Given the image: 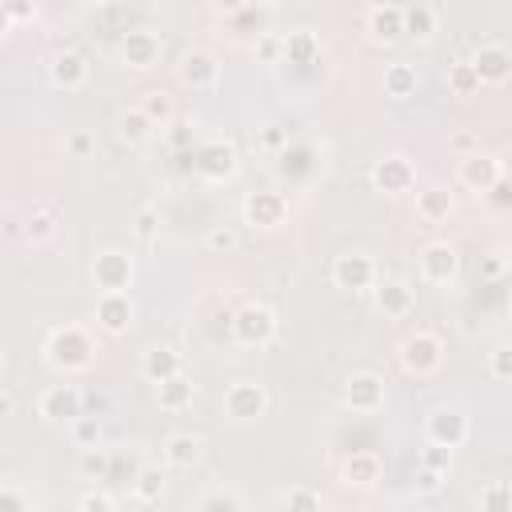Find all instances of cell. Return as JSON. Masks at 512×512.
I'll use <instances>...</instances> for the list:
<instances>
[{
  "label": "cell",
  "instance_id": "cell-14",
  "mask_svg": "<svg viewBox=\"0 0 512 512\" xmlns=\"http://www.w3.org/2000/svg\"><path fill=\"white\" fill-rule=\"evenodd\" d=\"M92 320H96V328L104 336H124L132 328V320H136V304H132L128 292H104L92 304Z\"/></svg>",
  "mask_w": 512,
  "mask_h": 512
},
{
  "label": "cell",
  "instance_id": "cell-45",
  "mask_svg": "<svg viewBox=\"0 0 512 512\" xmlns=\"http://www.w3.org/2000/svg\"><path fill=\"white\" fill-rule=\"evenodd\" d=\"M444 480H448L444 472H432V468H420V472H416V492H420V496H436V492L444 488Z\"/></svg>",
  "mask_w": 512,
  "mask_h": 512
},
{
  "label": "cell",
  "instance_id": "cell-27",
  "mask_svg": "<svg viewBox=\"0 0 512 512\" xmlns=\"http://www.w3.org/2000/svg\"><path fill=\"white\" fill-rule=\"evenodd\" d=\"M416 88H420V72H416V64H408V60H392V64L384 68V96H388V100L404 104V100L416 96Z\"/></svg>",
  "mask_w": 512,
  "mask_h": 512
},
{
  "label": "cell",
  "instance_id": "cell-20",
  "mask_svg": "<svg viewBox=\"0 0 512 512\" xmlns=\"http://www.w3.org/2000/svg\"><path fill=\"white\" fill-rule=\"evenodd\" d=\"M364 32L376 44H396L404 36V4H372L364 12Z\"/></svg>",
  "mask_w": 512,
  "mask_h": 512
},
{
  "label": "cell",
  "instance_id": "cell-50",
  "mask_svg": "<svg viewBox=\"0 0 512 512\" xmlns=\"http://www.w3.org/2000/svg\"><path fill=\"white\" fill-rule=\"evenodd\" d=\"M452 148H460L464 156H472V152H480V148H476V136H472V132H456V136H452Z\"/></svg>",
  "mask_w": 512,
  "mask_h": 512
},
{
  "label": "cell",
  "instance_id": "cell-30",
  "mask_svg": "<svg viewBox=\"0 0 512 512\" xmlns=\"http://www.w3.org/2000/svg\"><path fill=\"white\" fill-rule=\"evenodd\" d=\"M136 108H140L156 128H168V124L176 120V100H172L164 88H148V92H140Z\"/></svg>",
  "mask_w": 512,
  "mask_h": 512
},
{
  "label": "cell",
  "instance_id": "cell-40",
  "mask_svg": "<svg viewBox=\"0 0 512 512\" xmlns=\"http://www.w3.org/2000/svg\"><path fill=\"white\" fill-rule=\"evenodd\" d=\"M72 440H76V448H96L100 444V420L96 416H80L76 424H72Z\"/></svg>",
  "mask_w": 512,
  "mask_h": 512
},
{
  "label": "cell",
  "instance_id": "cell-7",
  "mask_svg": "<svg viewBox=\"0 0 512 512\" xmlns=\"http://www.w3.org/2000/svg\"><path fill=\"white\" fill-rule=\"evenodd\" d=\"M36 412H40V420H48V424H76L80 416H84V392L76 388V384H48L44 392H40V400H36Z\"/></svg>",
  "mask_w": 512,
  "mask_h": 512
},
{
  "label": "cell",
  "instance_id": "cell-52",
  "mask_svg": "<svg viewBox=\"0 0 512 512\" xmlns=\"http://www.w3.org/2000/svg\"><path fill=\"white\" fill-rule=\"evenodd\" d=\"M12 412H16V396L4 388V392H0V416H12Z\"/></svg>",
  "mask_w": 512,
  "mask_h": 512
},
{
  "label": "cell",
  "instance_id": "cell-6",
  "mask_svg": "<svg viewBox=\"0 0 512 512\" xmlns=\"http://www.w3.org/2000/svg\"><path fill=\"white\" fill-rule=\"evenodd\" d=\"M192 168H196L200 180H208V184H224V180H232V176L240 172V156H236V148H232L228 140L212 136V140H204V144L196 148Z\"/></svg>",
  "mask_w": 512,
  "mask_h": 512
},
{
  "label": "cell",
  "instance_id": "cell-9",
  "mask_svg": "<svg viewBox=\"0 0 512 512\" xmlns=\"http://www.w3.org/2000/svg\"><path fill=\"white\" fill-rule=\"evenodd\" d=\"M424 436L428 444H444V448H460L468 436H472V420L464 408H452V404H440L424 416Z\"/></svg>",
  "mask_w": 512,
  "mask_h": 512
},
{
  "label": "cell",
  "instance_id": "cell-53",
  "mask_svg": "<svg viewBox=\"0 0 512 512\" xmlns=\"http://www.w3.org/2000/svg\"><path fill=\"white\" fill-rule=\"evenodd\" d=\"M508 312H512V296H508Z\"/></svg>",
  "mask_w": 512,
  "mask_h": 512
},
{
  "label": "cell",
  "instance_id": "cell-3",
  "mask_svg": "<svg viewBox=\"0 0 512 512\" xmlns=\"http://www.w3.org/2000/svg\"><path fill=\"white\" fill-rule=\"evenodd\" d=\"M228 328H232V340L240 348H268L276 340V312L268 304L248 300L244 308L232 312V324Z\"/></svg>",
  "mask_w": 512,
  "mask_h": 512
},
{
  "label": "cell",
  "instance_id": "cell-51",
  "mask_svg": "<svg viewBox=\"0 0 512 512\" xmlns=\"http://www.w3.org/2000/svg\"><path fill=\"white\" fill-rule=\"evenodd\" d=\"M4 16H8V20H32V16H36V8H28V4H8V8H4Z\"/></svg>",
  "mask_w": 512,
  "mask_h": 512
},
{
  "label": "cell",
  "instance_id": "cell-22",
  "mask_svg": "<svg viewBox=\"0 0 512 512\" xmlns=\"http://www.w3.org/2000/svg\"><path fill=\"white\" fill-rule=\"evenodd\" d=\"M184 372V356L172 348V344H152V348H144V356H140V376L148 380V384H164V380H172V376H180Z\"/></svg>",
  "mask_w": 512,
  "mask_h": 512
},
{
  "label": "cell",
  "instance_id": "cell-48",
  "mask_svg": "<svg viewBox=\"0 0 512 512\" xmlns=\"http://www.w3.org/2000/svg\"><path fill=\"white\" fill-rule=\"evenodd\" d=\"M64 148H68L72 156H88V152H92V136H88V132H72V136L64 140Z\"/></svg>",
  "mask_w": 512,
  "mask_h": 512
},
{
  "label": "cell",
  "instance_id": "cell-12",
  "mask_svg": "<svg viewBox=\"0 0 512 512\" xmlns=\"http://www.w3.org/2000/svg\"><path fill=\"white\" fill-rule=\"evenodd\" d=\"M116 56H120L128 68L148 72V68L160 64V56H164V40H160L156 32H148V28H128V32L120 36V44H116Z\"/></svg>",
  "mask_w": 512,
  "mask_h": 512
},
{
  "label": "cell",
  "instance_id": "cell-32",
  "mask_svg": "<svg viewBox=\"0 0 512 512\" xmlns=\"http://www.w3.org/2000/svg\"><path fill=\"white\" fill-rule=\"evenodd\" d=\"M152 132H156V124H152L140 108H124V112L116 116V136H120L124 144H148Z\"/></svg>",
  "mask_w": 512,
  "mask_h": 512
},
{
  "label": "cell",
  "instance_id": "cell-24",
  "mask_svg": "<svg viewBox=\"0 0 512 512\" xmlns=\"http://www.w3.org/2000/svg\"><path fill=\"white\" fill-rule=\"evenodd\" d=\"M452 212H456V196H452V188H444V184H428V188L416 192V216H420L424 224H444Z\"/></svg>",
  "mask_w": 512,
  "mask_h": 512
},
{
  "label": "cell",
  "instance_id": "cell-33",
  "mask_svg": "<svg viewBox=\"0 0 512 512\" xmlns=\"http://www.w3.org/2000/svg\"><path fill=\"white\" fill-rule=\"evenodd\" d=\"M164 484H168V472H164L160 464H140V472H136V480H132V496H136L140 504H156V500L164 496Z\"/></svg>",
  "mask_w": 512,
  "mask_h": 512
},
{
  "label": "cell",
  "instance_id": "cell-17",
  "mask_svg": "<svg viewBox=\"0 0 512 512\" xmlns=\"http://www.w3.org/2000/svg\"><path fill=\"white\" fill-rule=\"evenodd\" d=\"M384 396H388V384H384L380 372L360 368V372H352L344 380V404L352 412H380L384 408Z\"/></svg>",
  "mask_w": 512,
  "mask_h": 512
},
{
  "label": "cell",
  "instance_id": "cell-18",
  "mask_svg": "<svg viewBox=\"0 0 512 512\" xmlns=\"http://www.w3.org/2000/svg\"><path fill=\"white\" fill-rule=\"evenodd\" d=\"M372 304H376V312H380L384 320H404V316L416 308V292H412V284L400 280V276H380L376 288H372Z\"/></svg>",
  "mask_w": 512,
  "mask_h": 512
},
{
  "label": "cell",
  "instance_id": "cell-37",
  "mask_svg": "<svg viewBox=\"0 0 512 512\" xmlns=\"http://www.w3.org/2000/svg\"><path fill=\"white\" fill-rule=\"evenodd\" d=\"M252 56H256L260 64H276V60H284L280 32H256V40H252Z\"/></svg>",
  "mask_w": 512,
  "mask_h": 512
},
{
  "label": "cell",
  "instance_id": "cell-54",
  "mask_svg": "<svg viewBox=\"0 0 512 512\" xmlns=\"http://www.w3.org/2000/svg\"><path fill=\"white\" fill-rule=\"evenodd\" d=\"M508 164H512V160H508Z\"/></svg>",
  "mask_w": 512,
  "mask_h": 512
},
{
  "label": "cell",
  "instance_id": "cell-16",
  "mask_svg": "<svg viewBox=\"0 0 512 512\" xmlns=\"http://www.w3.org/2000/svg\"><path fill=\"white\" fill-rule=\"evenodd\" d=\"M460 276V256L452 244L444 240H432L420 248V280L424 284H436V288H448L452 280Z\"/></svg>",
  "mask_w": 512,
  "mask_h": 512
},
{
  "label": "cell",
  "instance_id": "cell-5",
  "mask_svg": "<svg viewBox=\"0 0 512 512\" xmlns=\"http://www.w3.org/2000/svg\"><path fill=\"white\" fill-rule=\"evenodd\" d=\"M224 416L232 420V424H248V420H256V416H264L268 412V404H272V396H268V388L260 384V380H232L228 388H224Z\"/></svg>",
  "mask_w": 512,
  "mask_h": 512
},
{
  "label": "cell",
  "instance_id": "cell-4",
  "mask_svg": "<svg viewBox=\"0 0 512 512\" xmlns=\"http://www.w3.org/2000/svg\"><path fill=\"white\" fill-rule=\"evenodd\" d=\"M96 292H128L132 280H136V260L124 252V248H104L92 256V268H88Z\"/></svg>",
  "mask_w": 512,
  "mask_h": 512
},
{
  "label": "cell",
  "instance_id": "cell-25",
  "mask_svg": "<svg viewBox=\"0 0 512 512\" xmlns=\"http://www.w3.org/2000/svg\"><path fill=\"white\" fill-rule=\"evenodd\" d=\"M200 456H204V440H200L196 432H172V436L164 440V464H168V468L188 472V468L200 464Z\"/></svg>",
  "mask_w": 512,
  "mask_h": 512
},
{
  "label": "cell",
  "instance_id": "cell-13",
  "mask_svg": "<svg viewBox=\"0 0 512 512\" xmlns=\"http://www.w3.org/2000/svg\"><path fill=\"white\" fill-rule=\"evenodd\" d=\"M368 180H372L376 192H384V196H400V192H412V184H416V164H412L408 156L392 152V156H380V160L372 164Z\"/></svg>",
  "mask_w": 512,
  "mask_h": 512
},
{
  "label": "cell",
  "instance_id": "cell-1",
  "mask_svg": "<svg viewBox=\"0 0 512 512\" xmlns=\"http://www.w3.org/2000/svg\"><path fill=\"white\" fill-rule=\"evenodd\" d=\"M44 364L60 376H76V372H88L96 364V340L88 328L80 324H60L48 332L44 340Z\"/></svg>",
  "mask_w": 512,
  "mask_h": 512
},
{
  "label": "cell",
  "instance_id": "cell-36",
  "mask_svg": "<svg viewBox=\"0 0 512 512\" xmlns=\"http://www.w3.org/2000/svg\"><path fill=\"white\" fill-rule=\"evenodd\" d=\"M204 248L216 252V256L236 252V248H240V232H236L232 224H208V232H204Z\"/></svg>",
  "mask_w": 512,
  "mask_h": 512
},
{
  "label": "cell",
  "instance_id": "cell-35",
  "mask_svg": "<svg viewBox=\"0 0 512 512\" xmlns=\"http://www.w3.org/2000/svg\"><path fill=\"white\" fill-rule=\"evenodd\" d=\"M284 512H324V500H320L316 488H308V484H292V488L284 492Z\"/></svg>",
  "mask_w": 512,
  "mask_h": 512
},
{
  "label": "cell",
  "instance_id": "cell-49",
  "mask_svg": "<svg viewBox=\"0 0 512 512\" xmlns=\"http://www.w3.org/2000/svg\"><path fill=\"white\" fill-rule=\"evenodd\" d=\"M504 268H508V260H504L500 252H492V256H484V260H480V272H484L488 280H496V276H500Z\"/></svg>",
  "mask_w": 512,
  "mask_h": 512
},
{
  "label": "cell",
  "instance_id": "cell-38",
  "mask_svg": "<svg viewBox=\"0 0 512 512\" xmlns=\"http://www.w3.org/2000/svg\"><path fill=\"white\" fill-rule=\"evenodd\" d=\"M196 512H244V504H240L236 492H228V488H212V492L200 500Z\"/></svg>",
  "mask_w": 512,
  "mask_h": 512
},
{
  "label": "cell",
  "instance_id": "cell-42",
  "mask_svg": "<svg viewBox=\"0 0 512 512\" xmlns=\"http://www.w3.org/2000/svg\"><path fill=\"white\" fill-rule=\"evenodd\" d=\"M0 512H28V496L16 480H4L0 484Z\"/></svg>",
  "mask_w": 512,
  "mask_h": 512
},
{
  "label": "cell",
  "instance_id": "cell-43",
  "mask_svg": "<svg viewBox=\"0 0 512 512\" xmlns=\"http://www.w3.org/2000/svg\"><path fill=\"white\" fill-rule=\"evenodd\" d=\"M76 512H116V500H112L104 488H88V492L76 500Z\"/></svg>",
  "mask_w": 512,
  "mask_h": 512
},
{
  "label": "cell",
  "instance_id": "cell-8",
  "mask_svg": "<svg viewBox=\"0 0 512 512\" xmlns=\"http://www.w3.org/2000/svg\"><path fill=\"white\" fill-rule=\"evenodd\" d=\"M456 184L468 188V192H496V188L504 184V160L492 156V152L460 156V164H456Z\"/></svg>",
  "mask_w": 512,
  "mask_h": 512
},
{
  "label": "cell",
  "instance_id": "cell-46",
  "mask_svg": "<svg viewBox=\"0 0 512 512\" xmlns=\"http://www.w3.org/2000/svg\"><path fill=\"white\" fill-rule=\"evenodd\" d=\"M156 228H160L156 208H140V216H136V236H140V240H152V236H156Z\"/></svg>",
  "mask_w": 512,
  "mask_h": 512
},
{
  "label": "cell",
  "instance_id": "cell-10",
  "mask_svg": "<svg viewBox=\"0 0 512 512\" xmlns=\"http://www.w3.org/2000/svg\"><path fill=\"white\" fill-rule=\"evenodd\" d=\"M240 216H244V224L260 228V232H272V228H280L288 220V200L276 188H256V192L244 196Z\"/></svg>",
  "mask_w": 512,
  "mask_h": 512
},
{
  "label": "cell",
  "instance_id": "cell-26",
  "mask_svg": "<svg viewBox=\"0 0 512 512\" xmlns=\"http://www.w3.org/2000/svg\"><path fill=\"white\" fill-rule=\"evenodd\" d=\"M440 32V8L428 0H412L404 4V36L412 40H432Z\"/></svg>",
  "mask_w": 512,
  "mask_h": 512
},
{
  "label": "cell",
  "instance_id": "cell-44",
  "mask_svg": "<svg viewBox=\"0 0 512 512\" xmlns=\"http://www.w3.org/2000/svg\"><path fill=\"white\" fill-rule=\"evenodd\" d=\"M488 372L496 380H512V344H496L488 352Z\"/></svg>",
  "mask_w": 512,
  "mask_h": 512
},
{
  "label": "cell",
  "instance_id": "cell-19",
  "mask_svg": "<svg viewBox=\"0 0 512 512\" xmlns=\"http://www.w3.org/2000/svg\"><path fill=\"white\" fill-rule=\"evenodd\" d=\"M88 76H92V64H88V56L76 52V48H64V52H56V56L48 60V80H52L56 88H64V92H80V88L88 84Z\"/></svg>",
  "mask_w": 512,
  "mask_h": 512
},
{
  "label": "cell",
  "instance_id": "cell-15",
  "mask_svg": "<svg viewBox=\"0 0 512 512\" xmlns=\"http://www.w3.org/2000/svg\"><path fill=\"white\" fill-rule=\"evenodd\" d=\"M176 80H180L184 88H192V92H208V88L220 84V64H216L212 52L188 48V52H180V60H176Z\"/></svg>",
  "mask_w": 512,
  "mask_h": 512
},
{
  "label": "cell",
  "instance_id": "cell-23",
  "mask_svg": "<svg viewBox=\"0 0 512 512\" xmlns=\"http://www.w3.org/2000/svg\"><path fill=\"white\" fill-rule=\"evenodd\" d=\"M380 472H384V460H380L372 448H360V452H352V456L340 464V480H344L348 488H372V484L380 480Z\"/></svg>",
  "mask_w": 512,
  "mask_h": 512
},
{
  "label": "cell",
  "instance_id": "cell-21",
  "mask_svg": "<svg viewBox=\"0 0 512 512\" xmlns=\"http://www.w3.org/2000/svg\"><path fill=\"white\" fill-rule=\"evenodd\" d=\"M468 64L476 68L480 84H504V80L512 76V52H508L504 44H496V40L480 44V48L472 52V60H468Z\"/></svg>",
  "mask_w": 512,
  "mask_h": 512
},
{
  "label": "cell",
  "instance_id": "cell-34",
  "mask_svg": "<svg viewBox=\"0 0 512 512\" xmlns=\"http://www.w3.org/2000/svg\"><path fill=\"white\" fill-rule=\"evenodd\" d=\"M484 84H480V76H476V68L468 64V60H456V64H448V92L452 96H476Z\"/></svg>",
  "mask_w": 512,
  "mask_h": 512
},
{
  "label": "cell",
  "instance_id": "cell-41",
  "mask_svg": "<svg viewBox=\"0 0 512 512\" xmlns=\"http://www.w3.org/2000/svg\"><path fill=\"white\" fill-rule=\"evenodd\" d=\"M480 500H484V508H488V512H512V488H508L504 480L488 484Z\"/></svg>",
  "mask_w": 512,
  "mask_h": 512
},
{
  "label": "cell",
  "instance_id": "cell-11",
  "mask_svg": "<svg viewBox=\"0 0 512 512\" xmlns=\"http://www.w3.org/2000/svg\"><path fill=\"white\" fill-rule=\"evenodd\" d=\"M376 280H380L376 260L368 252H360V248L356 252H340L332 260V284L344 288V292H372Z\"/></svg>",
  "mask_w": 512,
  "mask_h": 512
},
{
  "label": "cell",
  "instance_id": "cell-31",
  "mask_svg": "<svg viewBox=\"0 0 512 512\" xmlns=\"http://www.w3.org/2000/svg\"><path fill=\"white\" fill-rule=\"evenodd\" d=\"M56 232H60V220H56L52 208H32V212H28V220H24V240H28L32 248L52 244Z\"/></svg>",
  "mask_w": 512,
  "mask_h": 512
},
{
  "label": "cell",
  "instance_id": "cell-2",
  "mask_svg": "<svg viewBox=\"0 0 512 512\" xmlns=\"http://www.w3.org/2000/svg\"><path fill=\"white\" fill-rule=\"evenodd\" d=\"M396 356H400V368L408 376L424 380V376H436L440 372V364H444V340L436 332H428V328H416V332H408L400 340Z\"/></svg>",
  "mask_w": 512,
  "mask_h": 512
},
{
  "label": "cell",
  "instance_id": "cell-47",
  "mask_svg": "<svg viewBox=\"0 0 512 512\" xmlns=\"http://www.w3.org/2000/svg\"><path fill=\"white\" fill-rule=\"evenodd\" d=\"M80 468H84V476H104L108 460H104V452H100V448H88V452H84V460H80Z\"/></svg>",
  "mask_w": 512,
  "mask_h": 512
},
{
  "label": "cell",
  "instance_id": "cell-39",
  "mask_svg": "<svg viewBox=\"0 0 512 512\" xmlns=\"http://www.w3.org/2000/svg\"><path fill=\"white\" fill-rule=\"evenodd\" d=\"M452 460H456V448H444V444H428L420 452V468H432V472H452Z\"/></svg>",
  "mask_w": 512,
  "mask_h": 512
},
{
  "label": "cell",
  "instance_id": "cell-29",
  "mask_svg": "<svg viewBox=\"0 0 512 512\" xmlns=\"http://www.w3.org/2000/svg\"><path fill=\"white\" fill-rule=\"evenodd\" d=\"M280 44H284V60L288 64H312L320 56V36L312 28H292V32L280 36Z\"/></svg>",
  "mask_w": 512,
  "mask_h": 512
},
{
  "label": "cell",
  "instance_id": "cell-28",
  "mask_svg": "<svg viewBox=\"0 0 512 512\" xmlns=\"http://www.w3.org/2000/svg\"><path fill=\"white\" fill-rule=\"evenodd\" d=\"M192 400H196V384H192L188 372H180V376L156 384V404H160L164 412H184Z\"/></svg>",
  "mask_w": 512,
  "mask_h": 512
}]
</instances>
